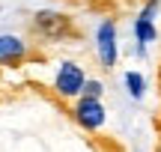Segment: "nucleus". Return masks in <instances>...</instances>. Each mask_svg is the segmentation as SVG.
<instances>
[{"instance_id": "f257e3e1", "label": "nucleus", "mask_w": 161, "mask_h": 152, "mask_svg": "<svg viewBox=\"0 0 161 152\" xmlns=\"http://www.w3.org/2000/svg\"><path fill=\"white\" fill-rule=\"evenodd\" d=\"M33 33L45 42H63L69 36H78V30H75L69 15L54 12V9H39L33 15Z\"/></svg>"}, {"instance_id": "f03ea898", "label": "nucleus", "mask_w": 161, "mask_h": 152, "mask_svg": "<svg viewBox=\"0 0 161 152\" xmlns=\"http://www.w3.org/2000/svg\"><path fill=\"white\" fill-rule=\"evenodd\" d=\"M84 84H86V75L84 69H80L78 63H72V60H66V63H60L57 75H54V93L60 95V99H80L84 95Z\"/></svg>"}, {"instance_id": "7ed1b4c3", "label": "nucleus", "mask_w": 161, "mask_h": 152, "mask_svg": "<svg viewBox=\"0 0 161 152\" xmlns=\"http://www.w3.org/2000/svg\"><path fill=\"white\" fill-rule=\"evenodd\" d=\"M72 119H75V122H78L84 131H98V128L104 125V119H108L102 99L80 95V99L75 101V107H72Z\"/></svg>"}, {"instance_id": "20e7f679", "label": "nucleus", "mask_w": 161, "mask_h": 152, "mask_svg": "<svg viewBox=\"0 0 161 152\" xmlns=\"http://www.w3.org/2000/svg\"><path fill=\"white\" fill-rule=\"evenodd\" d=\"M96 54L102 69H114L116 57H119V45H116V21H102L96 30Z\"/></svg>"}, {"instance_id": "39448f33", "label": "nucleus", "mask_w": 161, "mask_h": 152, "mask_svg": "<svg viewBox=\"0 0 161 152\" xmlns=\"http://www.w3.org/2000/svg\"><path fill=\"white\" fill-rule=\"evenodd\" d=\"M27 57H30V45L21 39V36H12V33L0 36V66L15 69V66H21Z\"/></svg>"}, {"instance_id": "423d86ee", "label": "nucleus", "mask_w": 161, "mask_h": 152, "mask_svg": "<svg viewBox=\"0 0 161 152\" xmlns=\"http://www.w3.org/2000/svg\"><path fill=\"white\" fill-rule=\"evenodd\" d=\"M134 36H137L140 45H149V42L158 39V30H155V24H152V21H146V18L137 15V21H134Z\"/></svg>"}, {"instance_id": "0eeeda50", "label": "nucleus", "mask_w": 161, "mask_h": 152, "mask_svg": "<svg viewBox=\"0 0 161 152\" xmlns=\"http://www.w3.org/2000/svg\"><path fill=\"white\" fill-rule=\"evenodd\" d=\"M125 87H128V95L131 99H143V93H146V81L137 72H125Z\"/></svg>"}, {"instance_id": "6e6552de", "label": "nucleus", "mask_w": 161, "mask_h": 152, "mask_svg": "<svg viewBox=\"0 0 161 152\" xmlns=\"http://www.w3.org/2000/svg\"><path fill=\"white\" fill-rule=\"evenodd\" d=\"M102 93H104L102 81H96V78H86V84H84V95H90V99H102Z\"/></svg>"}, {"instance_id": "1a4fd4ad", "label": "nucleus", "mask_w": 161, "mask_h": 152, "mask_svg": "<svg viewBox=\"0 0 161 152\" xmlns=\"http://www.w3.org/2000/svg\"><path fill=\"white\" fill-rule=\"evenodd\" d=\"M158 93H161V75H158Z\"/></svg>"}, {"instance_id": "9d476101", "label": "nucleus", "mask_w": 161, "mask_h": 152, "mask_svg": "<svg viewBox=\"0 0 161 152\" xmlns=\"http://www.w3.org/2000/svg\"><path fill=\"white\" fill-rule=\"evenodd\" d=\"M158 152H161V140H158Z\"/></svg>"}, {"instance_id": "9b49d317", "label": "nucleus", "mask_w": 161, "mask_h": 152, "mask_svg": "<svg viewBox=\"0 0 161 152\" xmlns=\"http://www.w3.org/2000/svg\"><path fill=\"white\" fill-rule=\"evenodd\" d=\"M158 125H161V119H158Z\"/></svg>"}]
</instances>
